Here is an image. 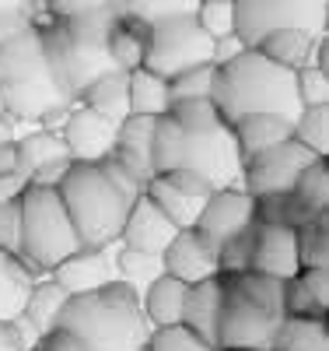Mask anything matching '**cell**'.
I'll use <instances>...</instances> for the list:
<instances>
[{
  "label": "cell",
  "instance_id": "cell-31",
  "mask_svg": "<svg viewBox=\"0 0 329 351\" xmlns=\"http://www.w3.org/2000/svg\"><path fill=\"white\" fill-rule=\"evenodd\" d=\"M130 77V112H140V116H165L172 99H168V81L147 67H137V71H127Z\"/></svg>",
  "mask_w": 329,
  "mask_h": 351
},
{
  "label": "cell",
  "instance_id": "cell-36",
  "mask_svg": "<svg viewBox=\"0 0 329 351\" xmlns=\"http://www.w3.org/2000/svg\"><path fill=\"white\" fill-rule=\"evenodd\" d=\"M291 137L302 141L315 155H329V102L326 106H302L291 123Z\"/></svg>",
  "mask_w": 329,
  "mask_h": 351
},
{
  "label": "cell",
  "instance_id": "cell-8",
  "mask_svg": "<svg viewBox=\"0 0 329 351\" xmlns=\"http://www.w3.org/2000/svg\"><path fill=\"white\" fill-rule=\"evenodd\" d=\"M235 4V36L256 46L270 28H305L308 36H326V0H231Z\"/></svg>",
  "mask_w": 329,
  "mask_h": 351
},
{
  "label": "cell",
  "instance_id": "cell-4",
  "mask_svg": "<svg viewBox=\"0 0 329 351\" xmlns=\"http://www.w3.org/2000/svg\"><path fill=\"white\" fill-rule=\"evenodd\" d=\"M151 162H155V172L193 169L207 176L214 186H242V152L235 144L231 127H221L211 134H189L165 112L155 123Z\"/></svg>",
  "mask_w": 329,
  "mask_h": 351
},
{
  "label": "cell",
  "instance_id": "cell-5",
  "mask_svg": "<svg viewBox=\"0 0 329 351\" xmlns=\"http://www.w3.org/2000/svg\"><path fill=\"white\" fill-rule=\"evenodd\" d=\"M56 190L67 204V215L81 236V246L119 243V232H123L133 200L123 190H116V183L98 162H70L64 183Z\"/></svg>",
  "mask_w": 329,
  "mask_h": 351
},
{
  "label": "cell",
  "instance_id": "cell-34",
  "mask_svg": "<svg viewBox=\"0 0 329 351\" xmlns=\"http://www.w3.org/2000/svg\"><path fill=\"white\" fill-rule=\"evenodd\" d=\"M168 116L189 134H211V130L228 127L221 109L214 106V99H179L168 106Z\"/></svg>",
  "mask_w": 329,
  "mask_h": 351
},
{
  "label": "cell",
  "instance_id": "cell-20",
  "mask_svg": "<svg viewBox=\"0 0 329 351\" xmlns=\"http://www.w3.org/2000/svg\"><path fill=\"white\" fill-rule=\"evenodd\" d=\"M186 295L189 285L179 281L172 274H158L151 285L140 291V313L147 319V327H172L183 324V309H186Z\"/></svg>",
  "mask_w": 329,
  "mask_h": 351
},
{
  "label": "cell",
  "instance_id": "cell-16",
  "mask_svg": "<svg viewBox=\"0 0 329 351\" xmlns=\"http://www.w3.org/2000/svg\"><path fill=\"white\" fill-rule=\"evenodd\" d=\"M155 123L158 116H140L130 112L116 123V148L112 158L119 165H127L137 180L147 186V180L155 176V162H151V137H155Z\"/></svg>",
  "mask_w": 329,
  "mask_h": 351
},
{
  "label": "cell",
  "instance_id": "cell-49",
  "mask_svg": "<svg viewBox=\"0 0 329 351\" xmlns=\"http://www.w3.org/2000/svg\"><path fill=\"white\" fill-rule=\"evenodd\" d=\"M28 190V176L25 172H4L0 176V208L11 200H21V193Z\"/></svg>",
  "mask_w": 329,
  "mask_h": 351
},
{
  "label": "cell",
  "instance_id": "cell-50",
  "mask_svg": "<svg viewBox=\"0 0 329 351\" xmlns=\"http://www.w3.org/2000/svg\"><path fill=\"white\" fill-rule=\"evenodd\" d=\"M242 49H246V43L238 39L235 32H231V36H221V39H214V56H211V60H214V67H224V64H231Z\"/></svg>",
  "mask_w": 329,
  "mask_h": 351
},
{
  "label": "cell",
  "instance_id": "cell-22",
  "mask_svg": "<svg viewBox=\"0 0 329 351\" xmlns=\"http://www.w3.org/2000/svg\"><path fill=\"white\" fill-rule=\"evenodd\" d=\"M231 134H235V144L238 152L246 155H259L274 144L287 141L291 137V120L287 116H277V112H246L231 123Z\"/></svg>",
  "mask_w": 329,
  "mask_h": 351
},
{
  "label": "cell",
  "instance_id": "cell-52",
  "mask_svg": "<svg viewBox=\"0 0 329 351\" xmlns=\"http://www.w3.org/2000/svg\"><path fill=\"white\" fill-rule=\"evenodd\" d=\"M0 112H4V102H0Z\"/></svg>",
  "mask_w": 329,
  "mask_h": 351
},
{
  "label": "cell",
  "instance_id": "cell-40",
  "mask_svg": "<svg viewBox=\"0 0 329 351\" xmlns=\"http://www.w3.org/2000/svg\"><path fill=\"white\" fill-rule=\"evenodd\" d=\"M193 18L211 39H221V36L235 32V4L231 0H196Z\"/></svg>",
  "mask_w": 329,
  "mask_h": 351
},
{
  "label": "cell",
  "instance_id": "cell-35",
  "mask_svg": "<svg viewBox=\"0 0 329 351\" xmlns=\"http://www.w3.org/2000/svg\"><path fill=\"white\" fill-rule=\"evenodd\" d=\"M116 267H119V281H127L137 295L151 285L158 274H165V263L161 253H144V250H127L119 243V256H116Z\"/></svg>",
  "mask_w": 329,
  "mask_h": 351
},
{
  "label": "cell",
  "instance_id": "cell-1",
  "mask_svg": "<svg viewBox=\"0 0 329 351\" xmlns=\"http://www.w3.org/2000/svg\"><path fill=\"white\" fill-rule=\"evenodd\" d=\"M0 102L14 120L60 130L74 106L56 77L42 28L32 21L0 39Z\"/></svg>",
  "mask_w": 329,
  "mask_h": 351
},
{
  "label": "cell",
  "instance_id": "cell-18",
  "mask_svg": "<svg viewBox=\"0 0 329 351\" xmlns=\"http://www.w3.org/2000/svg\"><path fill=\"white\" fill-rule=\"evenodd\" d=\"M221 306H224V281L218 278H207L189 285V295H186V309H183V324L207 341L218 351V324H221Z\"/></svg>",
  "mask_w": 329,
  "mask_h": 351
},
{
  "label": "cell",
  "instance_id": "cell-42",
  "mask_svg": "<svg viewBox=\"0 0 329 351\" xmlns=\"http://www.w3.org/2000/svg\"><path fill=\"white\" fill-rule=\"evenodd\" d=\"M294 92L302 106H326L329 102V74L326 67L305 64L294 71Z\"/></svg>",
  "mask_w": 329,
  "mask_h": 351
},
{
  "label": "cell",
  "instance_id": "cell-14",
  "mask_svg": "<svg viewBox=\"0 0 329 351\" xmlns=\"http://www.w3.org/2000/svg\"><path fill=\"white\" fill-rule=\"evenodd\" d=\"M161 263H165V274L186 281V285L218 278V250L207 243L193 225L179 228L172 236V243L161 250Z\"/></svg>",
  "mask_w": 329,
  "mask_h": 351
},
{
  "label": "cell",
  "instance_id": "cell-37",
  "mask_svg": "<svg viewBox=\"0 0 329 351\" xmlns=\"http://www.w3.org/2000/svg\"><path fill=\"white\" fill-rule=\"evenodd\" d=\"M294 193L302 197L315 215H329V165H326V158H315L298 172Z\"/></svg>",
  "mask_w": 329,
  "mask_h": 351
},
{
  "label": "cell",
  "instance_id": "cell-3",
  "mask_svg": "<svg viewBox=\"0 0 329 351\" xmlns=\"http://www.w3.org/2000/svg\"><path fill=\"white\" fill-rule=\"evenodd\" d=\"M214 106L221 109L228 127L246 112H277L294 123L302 109L294 92V71L266 60L256 46H246L231 64L218 67Z\"/></svg>",
  "mask_w": 329,
  "mask_h": 351
},
{
  "label": "cell",
  "instance_id": "cell-30",
  "mask_svg": "<svg viewBox=\"0 0 329 351\" xmlns=\"http://www.w3.org/2000/svg\"><path fill=\"white\" fill-rule=\"evenodd\" d=\"M249 302H256L266 316L284 319V278L274 274H263V271H242V274H231L228 278Z\"/></svg>",
  "mask_w": 329,
  "mask_h": 351
},
{
  "label": "cell",
  "instance_id": "cell-11",
  "mask_svg": "<svg viewBox=\"0 0 329 351\" xmlns=\"http://www.w3.org/2000/svg\"><path fill=\"white\" fill-rule=\"evenodd\" d=\"M256 225V197L246 186H218L211 197L203 200V208L193 221V228L211 243L214 250Z\"/></svg>",
  "mask_w": 329,
  "mask_h": 351
},
{
  "label": "cell",
  "instance_id": "cell-12",
  "mask_svg": "<svg viewBox=\"0 0 329 351\" xmlns=\"http://www.w3.org/2000/svg\"><path fill=\"white\" fill-rule=\"evenodd\" d=\"M116 256H119V243H109V246H81L67 260H60L56 267L49 271V278L56 285H64L70 295H84V291H95V288H102L109 281H119Z\"/></svg>",
  "mask_w": 329,
  "mask_h": 351
},
{
  "label": "cell",
  "instance_id": "cell-45",
  "mask_svg": "<svg viewBox=\"0 0 329 351\" xmlns=\"http://www.w3.org/2000/svg\"><path fill=\"white\" fill-rule=\"evenodd\" d=\"M39 337L21 319H0V351H32Z\"/></svg>",
  "mask_w": 329,
  "mask_h": 351
},
{
  "label": "cell",
  "instance_id": "cell-7",
  "mask_svg": "<svg viewBox=\"0 0 329 351\" xmlns=\"http://www.w3.org/2000/svg\"><path fill=\"white\" fill-rule=\"evenodd\" d=\"M214 39L196 25L193 11L186 14H168L147 25V53L144 67L161 74L165 81L179 71H189L196 64H214Z\"/></svg>",
  "mask_w": 329,
  "mask_h": 351
},
{
  "label": "cell",
  "instance_id": "cell-6",
  "mask_svg": "<svg viewBox=\"0 0 329 351\" xmlns=\"http://www.w3.org/2000/svg\"><path fill=\"white\" fill-rule=\"evenodd\" d=\"M74 250H81V236L60 190L28 186L21 193V260L36 278H46Z\"/></svg>",
  "mask_w": 329,
  "mask_h": 351
},
{
  "label": "cell",
  "instance_id": "cell-38",
  "mask_svg": "<svg viewBox=\"0 0 329 351\" xmlns=\"http://www.w3.org/2000/svg\"><path fill=\"white\" fill-rule=\"evenodd\" d=\"M214 81H218V67L214 64H196L189 71H179L175 77H168V99H214Z\"/></svg>",
  "mask_w": 329,
  "mask_h": 351
},
{
  "label": "cell",
  "instance_id": "cell-17",
  "mask_svg": "<svg viewBox=\"0 0 329 351\" xmlns=\"http://www.w3.org/2000/svg\"><path fill=\"white\" fill-rule=\"evenodd\" d=\"M252 271L291 278L298 274V250H294V228L274 225V221H256V243H252Z\"/></svg>",
  "mask_w": 329,
  "mask_h": 351
},
{
  "label": "cell",
  "instance_id": "cell-29",
  "mask_svg": "<svg viewBox=\"0 0 329 351\" xmlns=\"http://www.w3.org/2000/svg\"><path fill=\"white\" fill-rule=\"evenodd\" d=\"M144 193L151 197L158 208L179 225V228H189L193 221H196V215H200V208H203V200L200 197H193V193H186V190H179L168 176H161V172H155L151 180H147V186H144Z\"/></svg>",
  "mask_w": 329,
  "mask_h": 351
},
{
  "label": "cell",
  "instance_id": "cell-43",
  "mask_svg": "<svg viewBox=\"0 0 329 351\" xmlns=\"http://www.w3.org/2000/svg\"><path fill=\"white\" fill-rule=\"evenodd\" d=\"M0 250L21 256V200L0 208Z\"/></svg>",
  "mask_w": 329,
  "mask_h": 351
},
{
  "label": "cell",
  "instance_id": "cell-9",
  "mask_svg": "<svg viewBox=\"0 0 329 351\" xmlns=\"http://www.w3.org/2000/svg\"><path fill=\"white\" fill-rule=\"evenodd\" d=\"M322 155H315L312 148H305L302 141H280L274 148H266L259 155H246L242 158V186L252 197H270V193H287L294 190V180L308 162H315Z\"/></svg>",
  "mask_w": 329,
  "mask_h": 351
},
{
  "label": "cell",
  "instance_id": "cell-13",
  "mask_svg": "<svg viewBox=\"0 0 329 351\" xmlns=\"http://www.w3.org/2000/svg\"><path fill=\"white\" fill-rule=\"evenodd\" d=\"M60 137L67 144L70 162H102L116 148V123L105 120L102 112L74 102L67 109L64 127H60Z\"/></svg>",
  "mask_w": 329,
  "mask_h": 351
},
{
  "label": "cell",
  "instance_id": "cell-25",
  "mask_svg": "<svg viewBox=\"0 0 329 351\" xmlns=\"http://www.w3.org/2000/svg\"><path fill=\"white\" fill-rule=\"evenodd\" d=\"M329 319L326 316H284L270 351H329Z\"/></svg>",
  "mask_w": 329,
  "mask_h": 351
},
{
  "label": "cell",
  "instance_id": "cell-53",
  "mask_svg": "<svg viewBox=\"0 0 329 351\" xmlns=\"http://www.w3.org/2000/svg\"><path fill=\"white\" fill-rule=\"evenodd\" d=\"M32 351H39V348H32Z\"/></svg>",
  "mask_w": 329,
  "mask_h": 351
},
{
  "label": "cell",
  "instance_id": "cell-32",
  "mask_svg": "<svg viewBox=\"0 0 329 351\" xmlns=\"http://www.w3.org/2000/svg\"><path fill=\"white\" fill-rule=\"evenodd\" d=\"M298 267H329V215H315L312 221L294 228Z\"/></svg>",
  "mask_w": 329,
  "mask_h": 351
},
{
  "label": "cell",
  "instance_id": "cell-41",
  "mask_svg": "<svg viewBox=\"0 0 329 351\" xmlns=\"http://www.w3.org/2000/svg\"><path fill=\"white\" fill-rule=\"evenodd\" d=\"M144 351H214V348L200 341L186 324H172V327H155Z\"/></svg>",
  "mask_w": 329,
  "mask_h": 351
},
{
  "label": "cell",
  "instance_id": "cell-24",
  "mask_svg": "<svg viewBox=\"0 0 329 351\" xmlns=\"http://www.w3.org/2000/svg\"><path fill=\"white\" fill-rule=\"evenodd\" d=\"M256 49L266 56V60H274L287 71H298L312 60V49H315V36H308L305 28H270L266 36H259Z\"/></svg>",
  "mask_w": 329,
  "mask_h": 351
},
{
  "label": "cell",
  "instance_id": "cell-26",
  "mask_svg": "<svg viewBox=\"0 0 329 351\" xmlns=\"http://www.w3.org/2000/svg\"><path fill=\"white\" fill-rule=\"evenodd\" d=\"M32 285H36L32 267H28L21 256L0 250V319H18L21 316Z\"/></svg>",
  "mask_w": 329,
  "mask_h": 351
},
{
  "label": "cell",
  "instance_id": "cell-51",
  "mask_svg": "<svg viewBox=\"0 0 329 351\" xmlns=\"http://www.w3.org/2000/svg\"><path fill=\"white\" fill-rule=\"evenodd\" d=\"M4 172H21V162H18V144L8 141V144H0V176Z\"/></svg>",
  "mask_w": 329,
  "mask_h": 351
},
{
  "label": "cell",
  "instance_id": "cell-21",
  "mask_svg": "<svg viewBox=\"0 0 329 351\" xmlns=\"http://www.w3.org/2000/svg\"><path fill=\"white\" fill-rule=\"evenodd\" d=\"M67 299H70V291H67L64 285H56L49 274H46V278H36V285H32V291H28L25 309H21L18 319H21V324L32 330L36 337H42V334H49V330L60 324V313H64Z\"/></svg>",
  "mask_w": 329,
  "mask_h": 351
},
{
  "label": "cell",
  "instance_id": "cell-2",
  "mask_svg": "<svg viewBox=\"0 0 329 351\" xmlns=\"http://www.w3.org/2000/svg\"><path fill=\"white\" fill-rule=\"evenodd\" d=\"M92 351H144L151 327L140 313V295L127 281H109L84 295H70L60 324Z\"/></svg>",
  "mask_w": 329,
  "mask_h": 351
},
{
  "label": "cell",
  "instance_id": "cell-46",
  "mask_svg": "<svg viewBox=\"0 0 329 351\" xmlns=\"http://www.w3.org/2000/svg\"><path fill=\"white\" fill-rule=\"evenodd\" d=\"M88 11H112V0H46L42 18H74Z\"/></svg>",
  "mask_w": 329,
  "mask_h": 351
},
{
  "label": "cell",
  "instance_id": "cell-28",
  "mask_svg": "<svg viewBox=\"0 0 329 351\" xmlns=\"http://www.w3.org/2000/svg\"><path fill=\"white\" fill-rule=\"evenodd\" d=\"M18 162H21V172H36L49 162H60V158H70L67 155V144L60 137V130H49V127H28L18 141Z\"/></svg>",
  "mask_w": 329,
  "mask_h": 351
},
{
  "label": "cell",
  "instance_id": "cell-39",
  "mask_svg": "<svg viewBox=\"0 0 329 351\" xmlns=\"http://www.w3.org/2000/svg\"><path fill=\"white\" fill-rule=\"evenodd\" d=\"M252 243H256V225L238 232V236H231V239H224L218 246V274L231 278V274L252 271Z\"/></svg>",
  "mask_w": 329,
  "mask_h": 351
},
{
  "label": "cell",
  "instance_id": "cell-44",
  "mask_svg": "<svg viewBox=\"0 0 329 351\" xmlns=\"http://www.w3.org/2000/svg\"><path fill=\"white\" fill-rule=\"evenodd\" d=\"M36 21V8L32 0H0V39H8L18 28Z\"/></svg>",
  "mask_w": 329,
  "mask_h": 351
},
{
  "label": "cell",
  "instance_id": "cell-48",
  "mask_svg": "<svg viewBox=\"0 0 329 351\" xmlns=\"http://www.w3.org/2000/svg\"><path fill=\"white\" fill-rule=\"evenodd\" d=\"M70 169V158H60V162H49L36 172H28V186H46V190H56L60 183H64V176Z\"/></svg>",
  "mask_w": 329,
  "mask_h": 351
},
{
  "label": "cell",
  "instance_id": "cell-10",
  "mask_svg": "<svg viewBox=\"0 0 329 351\" xmlns=\"http://www.w3.org/2000/svg\"><path fill=\"white\" fill-rule=\"evenodd\" d=\"M221 281H224V306H221V324H218V351H270L280 319L266 316L228 278Z\"/></svg>",
  "mask_w": 329,
  "mask_h": 351
},
{
  "label": "cell",
  "instance_id": "cell-15",
  "mask_svg": "<svg viewBox=\"0 0 329 351\" xmlns=\"http://www.w3.org/2000/svg\"><path fill=\"white\" fill-rule=\"evenodd\" d=\"M179 232V225L158 208V204L140 193L130 211H127V221H123V232H119V243H123L127 250H144V253H161L172 236Z\"/></svg>",
  "mask_w": 329,
  "mask_h": 351
},
{
  "label": "cell",
  "instance_id": "cell-27",
  "mask_svg": "<svg viewBox=\"0 0 329 351\" xmlns=\"http://www.w3.org/2000/svg\"><path fill=\"white\" fill-rule=\"evenodd\" d=\"M105 49H109V60H112L116 71H137V67H144V53H147V21L116 18Z\"/></svg>",
  "mask_w": 329,
  "mask_h": 351
},
{
  "label": "cell",
  "instance_id": "cell-47",
  "mask_svg": "<svg viewBox=\"0 0 329 351\" xmlns=\"http://www.w3.org/2000/svg\"><path fill=\"white\" fill-rule=\"evenodd\" d=\"M39 351H92L88 348L74 330H67V327H53L49 334H42L39 337V344H36Z\"/></svg>",
  "mask_w": 329,
  "mask_h": 351
},
{
  "label": "cell",
  "instance_id": "cell-23",
  "mask_svg": "<svg viewBox=\"0 0 329 351\" xmlns=\"http://www.w3.org/2000/svg\"><path fill=\"white\" fill-rule=\"evenodd\" d=\"M77 102L102 112L105 120L119 123L123 116H130V77H127V71H105L102 77H95L77 95Z\"/></svg>",
  "mask_w": 329,
  "mask_h": 351
},
{
  "label": "cell",
  "instance_id": "cell-19",
  "mask_svg": "<svg viewBox=\"0 0 329 351\" xmlns=\"http://www.w3.org/2000/svg\"><path fill=\"white\" fill-rule=\"evenodd\" d=\"M284 316H329V267H298L284 281Z\"/></svg>",
  "mask_w": 329,
  "mask_h": 351
},
{
  "label": "cell",
  "instance_id": "cell-33",
  "mask_svg": "<svg viewBox=\"0 0 329 351\" xmlns=\"http://www.w3.org/2000/svg\"><path fill=\"white\" fill-rule=\"evenodd\" d=\"M312 218H315V211L294 190L270 193V197H256V221H274V225L298 228V225H305Z\"/></svg>",
  "mask_w": 329,
  "mask_h": 351
}]
</instances>
